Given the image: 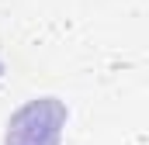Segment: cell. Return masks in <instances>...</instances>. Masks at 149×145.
<instances>
[{
  "mask_svg": "<svg viewBox=\"0 0 149 145\" xmlns=\"http://www.w3.org/2000/svg\"><path fill=\"white\" fill-rule=\"evenodd\" d=\"M66 128V107L56 97H38L28 100L7 121V138L3 145H59Z\"/></svg>",
  "mask_w": 149,
  "mask_h": 145,
  "instance_id": "cell-1",
  "label": "cell"
}]
</instances>
